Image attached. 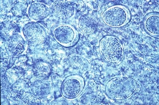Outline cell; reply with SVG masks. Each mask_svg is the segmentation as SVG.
Wrapping results in <instances>:
<instances>
[{
  "label": "cell",
  "mask_w": 159,
  "mask_h": 105,
  "mask_svg": "<svg viewBox=\"0 0 159 105\" xmlns=\"http://www.w3.org/2000/svg\"><path fill=\"white\" fill-rule=\"evenodd\" d=\"M131 15L129 9L122 5L109 7L102 13L101 19L103 22L112 28H121L130 21Z\"/></svg>",
  "instance_id": "obj_3"
},
{
  "label": "cell",
  "mask_w": 159,
  "mask_h": 105,
  "mask_svg": "<svg viewBox=\"0 0 159 105\" xmlns=\"http://www.w3.org/2000/svg\"><path fill=\"white\" fill-rule=\"evenodd\" d=\"M49 10L46 5L35 3L32 4L29 10L30 17L35 20H41L46 18L49 14Z\"/></svg>",
  "instance_id": "obj_9"
},
{
  "label": "cell",
  "mask_w": 159,
  "mask_h": 105,
  "mask_svg": "<svg viewBox=\"0 0 159 105\" xmlns=\"http://www.w3.org/2000/svg\"><path fill=\"white\" fill-rule=\"evenodd\" d=\"M144 30L151 36L158 39L159 14L157 12L148 13L144 17L143 21Z\"/></svg>",
  "instance_id": "obj_7"
},
{
  "label": "cell",
  "mask_w": 159,
  "mask_h": 105,
  "mask_svg": "<svg viewBox=\"0 0 159 105\" xmlns=\"http://www.w3.org/2000/svg\"><path fill=\"white\" fill-rule=\"evenodd\" d=\"M39 67V70L35 71L36 76L41 79L47 78L50 73V69L48 65L46 64H42L40 65Z\"/></svg>",
  "instance_id": "obj_11"
},
{
  "label": "cell",
  "mask_w": 159,
  "mask_h": 105,
  "mask_svg": "<svg viewBox=\"0 0 159 105\" xmlns=\"http://www.w3.org/2000/svg\"><path fill=\"white\" fill-rule=\"evenodd\" d=\"M99 51L102 58L113 65L120 64L124 56L123 46L121 41L116 37L107 35L100 42Z\"/></svg>",
  "instance_id": "obj_2"
},
{
  "label": "cell",
  "mask_w": 159,
  "mask_h": 105,
  "mask_svg": "<svg viewBox=\"0 0 159 105\" xmlns=\"http://www.w3.org/2000/svg\"><path fill=\"white\" fill-rule=\"evenodd\" d=\"M79 27L81 32L86 34L93 33L95 30L96 24L94 20L88 15L81 16L78 21Z\"/></svg>",
  "instance_id": "obj_10"
},
{
  "label": "cell",
  "mask_w": 159,
  "mask_h": 105,
  "mask_svg": "<svg viewBox=\"0 0 159 105\" xmlns=\"http://www.w3.org/2000/svg\"><path fill=\"white\" fill-rule=\"evenodd\" d=\"M52 34L56 40L66 47L74 46L78 42L79 35L73 26L67 24H58L53 29Z\"/></svg>",
  "instance_id": "obj_4"
},
{
  "label": "cell",
  "mask_w": 159,
  "mask_h": 105,
  "mask_svg": "<svg viewBox=\"0 0 159 105\" xmlns=\"http://www.w3.org/2000/svg\"><path fill=\"white\" fill-rule=\"evenodd\" d=\"M138 86L134 79L127 76L114 78L106 84V94L111 99L114 100L127 98L133 95Z\"/></svg>",
  "instance_id": "obj_1"
},
{
  "label": "cell",
  "mask_w": 159,
  "mask_h": 105,
  "mask_svg": "<svg viewBox=\"0 0 159 105\" xmlns=\"http://www.w3.org/2000/svg\"><path fill=\"white\" fill-rule=\"evenodd\" d=\"M23 42L22 40L15 41L14 44L11 43V46H14L11 47L12 50L14 51L15 53L20 54L23 50L24 45Z\"/></svg>",
  "instance_id": "obj_12"
},
{
  "label": "cell",
  "mask_w": 159,
  "mask_h": 105,
  "mask_svg": "<svg viewBox=\"0 0 159 105\" xmlns=\"http://www.w3.org/2000/svg\"><path fill=\"white\" fill-rule=\"evenodd\" d=\"M84 86L85 82L82 77L78 75L69 76L62 84V93L65 97L73 99L81 93Z\"/></svg>",
  "instance_id": "obj_5"
},
{
  "label": "cell",
  "mask_w": 159,
  "mask_h": 105,
  "mask_svg": "<svg viewBox=\"0 0 159 105\" xmlns=\"http://www.w3.org/2000/svg\"><path fill=\"white\" fill-rule=\"evenodd\" d=\"M21 2H20V4H19L16 2V4H15V6L13 7L12 10H13V11H14V12L17 15H21L22 12H23L24 10L26 8V4L20 7L22 4H21Z\"/></svg>",
  "instance_id": "obj_13"
},
{
  "label": "cell",
  "mask_w": 159,
  "mask_h": 105,
  "mask_svg": "<svg viewBox=\"0 0 159 105\" xmlns=\"http://www.w3.org/2000/svg\"><path fill=\"white\" fill-rule=\"evenodd\" d=\"M24 33L28 40L32 43H41L44 41L45 31L42 26L38 24L33 23L26 26Z\"/></svg>",
  "instance_id": "obj_6"
},
{
  "label": "cell",
  "mask_w": 159,
  "mask_h": 105,
  "mask_svg": "<svg viewBox=\"0 0 159 105\" xmlns=\"http://www.w3.org/2000/svg\"><path fill=\"white\" fill-rule=\"evenodd\" d=\"M52 10L55 16L62 19L70 18L74 12L72 4L67 1H57L53 4Z\"/></svg>",
  "instance_id": "obj_8"
}]
</instances>
